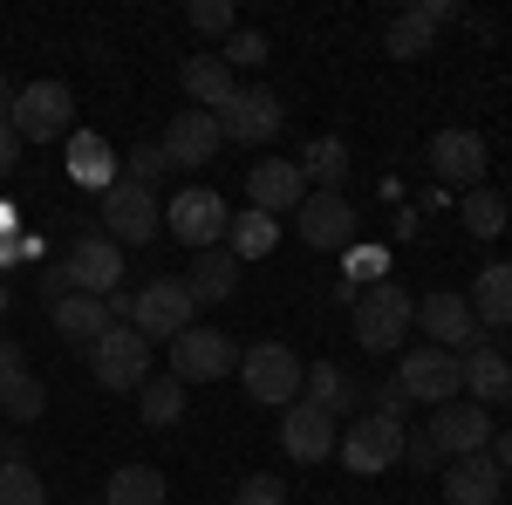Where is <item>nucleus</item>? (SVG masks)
<instances>
[{"label":"nucleus","instance_id":"obj_47","mask_svg":"<svg viewBox=\"0 0 512 505\" xmlns=\"http://www.w3.org/2000/svg\"><path fill=\"white\" fill-rule=\"evenodd\" d=\"M485 458L499 471H512V430H492V444H485Z\"/></svg>","mask_w":512,"mask_h":505},{"label":"nucleus","instance_id":"obj_4","mask_svg":"<svg viewBox=\"0 0 512 505\" xmlns=\"http://www.w3.org/2000/svg\"><path fill=\"white\" fill-rule=\"evenodd\" d=\"M130 328L144 335V342H178L185 328H198V301L185 280H151V287H137V314H130Z\"/></svg>","mask_w":512,"mask_h":505},{"label":"nucleus","instance_id":"obj_48","mask_svg":"<svg viewBox=\"0 0 512 505\" xmlns=\"http://www.w3.org/2000/svg\"><path fill=\"white\" fill-rule=\"evenodd\" d=\"M0 239H21V212H14L7 198H0Z\"/></svg>","mask_w":512,"mask_h":505},{"label":"nucleus","instance_id":"obj_3","mask_svg":"<svg viewBox=\"0 0 512 505\" xmlns=\"http://www.w3.org/2000/svg\"><path fill=\"white\" fill-rule=\"evenodd\" d=\"M14 137L21 144H69L76 137V89L69 82H55V76H41V82H28L21 96H14Z\"/></svg>","mask_w":512,"mask_h":505},{"label":"nucleus","instance_id":"obj_23","mask_svg":"<svg viewBox=\"0 0 512 505\" xmlns=\"http://www.w3.org/2000/svg\"><path fill=\"white\" fill-rule=\"evenodd\" d=\"M301 396H308L315 410H328V417H349V410H362V383H355L342 362H315V369L301 376Z\"/></svg>","mask_w":512,"mask_h":505},{"label":"nucleus","instance_id":"obj_41","mask_svg":"<svg viewBox=\"0 0 512 505\" xmlns=\"http://www.w3.org/2000/svg\"><path fill=\"white\" fill-rule=\"evenodd\" d=\"M123 164H130L123 178H130V185H144V192H151V185L164 178V151H158V144H137V151L123 157Z\"/></svg>","mask_w":512,"mask_h":505},{"label":"nucleus","instance_id":"obj_22","mask_svg":"<svg viewBox=\"0 0 512 505\" xmlns=\"http://www.w3.org/2000/svg\"><path fill=\"white\" fill-rule=\"evenodd\" d=\"M472 321L478 328H512V260H492V267H478L472 280Z\"/></svg>","mask_w":512,"mask_h":505},{"label":"nucleus","instance_id":"obj_26","mask_svg":"<svg viewBox=\"0 0 512 505\" xmlns=\"http://www.w3.org/2000/svg\"><path fill=\"white\" fill-rule=\"evenodd\" d=\"M55 335L62 342H76V349H96L103 342V328H110V308L103 301H89V294H69V301H55Z\"/></svg>","mask_w":512,"mask_h":505},{"label":"nucleus","instance_id":"obj_8","mask_svg":"<svg viewBox=\"0 0 512 505\" xmlns=\"http://www.w3.org/2000/svg\"><path fill=\"white\" fill-rule=\"evenodd\" d=\"M96 233L117 239V246H144V239H158V192H144V185H130V178H117L110 192H103V205H96Z\"/></svg>","mask_w":512,"mask_h":505},{"label":"nucleus","instance_id":"obj_49","mask_svg":"<svg viewBox=\"0 0 512 505\" xmlns=\"http://www.w3.org/2000/svg\"><path fill=\"white\" fill-rule=\"evenodd\" d=\"M14 96H21V89H14V82H7V76H0V123H7V117H14Z\"/></svg>","mask_w":512,"mask_h":505},{"label":"nucleus","instance_id":"obj_11","mask_svg":"<svg viewBox=\"0 0 512 505\" xmlns=\"http://www.w3.org/2000/svg\"><path fill=\"white\" fill-rule=\"evenodd\" d=\"M335 458L349 471H362V478H376V471L403 465V424H390V417H355L349 430H342V444H335Z\"/></svg>","mask_w":512,"mask_h":505},{"label":"nucleus","instance_id":"obj_46","mask_svg":"<svg viewBox=\"0 0 512 505\" xmlns=\"http://www.w3.org/2000/svg\"><path fill=\"white\" fill-rule=\"evenodd\" d=\"M21 164V137H14V123H0V178Z\"/></svg>","mask_w":512,"mask_h":505},{"label":"nucleus","instance_id":"obj_42","mask_svg":"<svg viewBox=\"0 0 512 505\" xmlns=\"http://www.w3.org/2000/svg\"><path fill=\"white\" fill-rule=\"evenodd\" d=\"M35 294L48 301V308H55V301H69V267H62V260H48V267L35 273Z\"/></svg>","mask_w":512,"mask_h":505},{"label":"nucleus","instance_id":"obj_50","mask_svg":"<svg viewBox=\"0 0 512 505\" xmlns=\"http://www.w3.org/2000/svg\"><path fill=\"white\" fill-rule=\"evenodd\" d=\"M7 308H14V287H7V280H0V314H7Z\"/></svg>","mask_w":512,"mask_h":505},{"label":"nucleus","instance_id":"obj_27","mask_svg":"<svg viewBox=\"0 0 512 505\" xmlns=\"http://www.w3.org/2000/svg\"><path fill=\"white\" fill-rule=\"evenodd\" d=\"M185 287H192L198 308H205V301H233L239 294V260L226 253V246H205V253L192 260V280H185Z\"/></svg>","mask_w":512,"mask_h":505},{"label":"nucleus","instance_id":"obj_29","mask_svg":"<svg viewBox=\"0 0 512 505\" xmlns=\"http://www.w3.org/2000/svg\"><path fill=\"white\" fill-rule=\"evenodd\" d=\"M274 246H280V219L253 212V205H246V212H233V226H226V253H233L239 267H246V260H267Z\"/></svg>","mask_w":512,"mask_h":505},{"label":"nucleus","instance_id":"obj_1","mask_svg":"<svg viewBox=\"0 0 512 505\" xmlns=\"http://www.w3.org/2000/svg\"><path fill=\"white\" fill-rule=\"evenodd\" d=\"M349 321H355V342H362L369 355H396V349H403V335L417 328V301H410L396 280H376V287L355 294Z\"/></svg>","mask_w":512,"mask_h":505},{"label":"nucleus","instance_id":"obj_6","mask_svg":"<svg viewBox=\"0 0 512 505\" xmlns=\"http://www.w3.org/2000/svg\"><path fill=\"white\" fill-rule=\"evenodd\" d=\"M164 226H171V239H185L192 253H205V246H226L233 212H226V198L212 192V185H185V192L164 205Z\"/></svg>","mask_w":512,"mask_h":505},{"label":"nucleus","instance_id":"obj_37","mask_svg":"<svg viewBox=\"0 0 512 505\" xmlns=\"http://www.w3.org/2000/svg\"><path fill=\"white\" fill-rule=\"evenodd\" d=\"M362 410H369V417H390V424H403V417H410V396H403V383H376V389H362Z\"/></svg>","mask_w":512,"mask_h":505},{"label":"nucleus","instance_id":"obj_18","mask_svg":"<svg viewBox=\"0 0 512 505\" xmlns=\"http://www.w3.org/2000/svg\"><path fill=\"white\" fill-rule=\"evenodd\" d=\"M417 328L431 335V349H451V355H465V349H472V342H478L472 301H465V294H444V287L417 301Z\"/></svg>","mask_w":512,"mask_h":505},{"label":"nucleus","instance_id":"obj_2","mask_svg":"<svg viewBox=\"0 0 512 505\" xmlns=\"http://www.w3.org/2000/svg\"><path fill=\"white\" fill-rule=\"evenodd\" d=\"M301 376H308V362L287 349V342H253V349H239V389H246L260 410L301 403Z\"/></svg>","mask_w":512,"mask_h":505},{"label":"nucleus","instance_id":"obj_31","mask_svg":"<svg viewBox=\"0 0 512 505\" xmlns=\"http://www.w3.org/2000/svg\"><path fill=\"white\" fill-rule=\"evenodd\" d=\"M103 492H110L103 505H164V492H171V485H164L158 465H117Z\"/></svg>","mask_w":512,"mask_h":505},{"label":"nucleus","instance_id":"obj_36","mask_svg":"<svg viewBox=\"0 0 512 505\" xmlns=\"http://www.w3.org/2000/svg\"><path fill=\"white\" fill-rule=\"evenodd\" d=\"M219 62H226V69H260V62H267V35H260V28H233V35L219 41Z\"/></svg>","mask_w":512,"mask_h":505},{"label":"nucleus","instance_id":"obj_17","mask_svg":"<svg viewBox=\"0 0 512 505\" xmlns=\"http://www.w3.org/2000/svg\"><path fill=\"white\" fill-rule=\"evenodd\" d=\"M424 437L437 444V458H472V451L492 444V410H478V403H444V410H431Z\"/></svg>","mask_w":512,"mask_h":505},{"label":"nucleus","instance_id":"obj_43","mask_svg":"<svg viewBox=\"0 0 512 505\" xmlns=\"http://www.w3.org/2000/svg\"><path fill=\"white\" fill-rule=\"evenodd\" d=\"M403 465H417V471H437V444L424 437V430H403Z\"/></svg>","mask_w":512,"mask_h":505},{"label":"nucleus","instance_id":"obj_19","mask_svg":"<svg viewBox=\"0 0 512 505\" xmlns=\"http://www.w3.org/2000/svg\"><path fill=\"white\" fill-rule=\"evenodd\" d=\"M246 198H253V212H301V198H308V178H301V164H287V157H267V164H253L246 171Z\"/></svg>","mask_w":512,"mask_h":505},{"label":"nucleus","instance_id":"obj_28","mask_svg":"<svg viewBox=\"0 0 512 505\" xmlns=\"http://www.w3.org/2000/svg\"><path fill=\"white\" fill-rule=\"evenodd\" d=\"M431 41H437V28H431L424 7H403V14L383 21V55H390V62H417V55H431Z\"/></svg>","mask_w":512,"mask_h":505},{"label":"nucleus","instance_id":"obj_35","mask_svg":"<svg viewBox=\"0 0 512 505\" xmlns=\"http://www.w3.org/2000/svg\"><path fill=\"white\" fill-rule=\"evenodd\" d=\"M41 403H48V396H41V383H35V376H28V369L0 383V410H7L14 424H35V417H41Z\"/></svg>","mask_w":512,"mask_h":505},{"label":"nucleus","instance_id":"obj_39","mask_svg":"<svg viewBox=\"0 0 512 505\" xmlns=\"http://www.w3.org/2000/svg\"><path fill=\"white\" fill-rule=\"evenodd\" d=\"M233 505H287V485H280L274 471H253V478H239Z\"/></svg>","mask_w":512,"mask_h":505},{"label":"nucleus","instance_id":"obj_14","mask_svg":"<svg viewBox=\"0 0 512 505\" xmlns=\"http://www.w3.org/2000/svg\"><path fill=\"white\" fill-rule=\"evenodd\" d=\"M396 383H403V396H410V403H431V410H444V403L465 389V383H458V355H451V349H431V342H424V349H410L403 362H396Z\"/></svg>","mask_w":512,"mask_h":505},{"label":"nucleus","instance_id":"obj_5","mask_svg":"<svg viewBox=\"0 0 512 505\" xmlns=\"http://www.w3.org/2000/svg\"><path fill=\"white\" fill-rule=\"evenodd\" d=\"M171 349V376L178 383H219V376H239V342L226 328H185Z\"/></svg>","mask_w":512,"mask_h":505},{"label":"nucleus","instance_id":"obj_7","mask_svg":"<svg viewBox=\"0 0 512 505\" xmlns=\"http://www.w3.org/2000/svg\"><path fill=\"white\" fill-rule=\"evenodd\" d=\"M89 369H96V383L110 389H144L151 383V342L130 328V321H117V328H103V342L89 349Z\"/></svg>","mask_w":512,"mask_h":505},{"label":"nucleus","instance_id":"obj_10","mask_svg":"<svg viewBox=\"0 0 512 505\" xmlns=\"http://www.w3.org/2000/svg\"><path fill=\"white\" fill-rule=\"evenodd\" d=\"M280 123H287L280 96L253 82V89H233V103L219 110V137H226V144H246V151H260V144H274V137H280Z\"/></svg>","mask_w":512,"mask_h":505},{"label":"nucleus","instance_id":"obj_20","mask_svg":"<svg viewBox=\"0 0 512 505\" xmlns=\"http://www.w3.org/2000/svg\"><path fill=\"white\" fill-rule=\"evenodd\" d=\"M499 499H506V471L492 465L485 451L451 458V471H444V505H499Z\"/></svg>","mask_w":512,"mask_h":505},{"label":"nucleus","instance_id":"obj_34","mask_svg":"<svg viewBox=\"0 0 512 505\" xmlns=\"http://www.w3.org/2000/svg\"><path fill=\"white\" fill-rule=\"evenodd\" d=\"M0 505H48L28 458H0Z\"/></svg>","mask_w":512,"mask_h":505},{"label":"nucleus","instance_id":"obj_44","mask_svg":"<svg viewBox=\"0 0 512 505\" xmlns=\"http://www.w3.org/2000/svg\"><path fill=\"white\" fill-rule=\"evenodd\" d=\"M21 369H28L21 342H14V335H0V383H7V376H21Z\"/></svg>","mask_w":512,"mask_h":505},{"label":"nucleus","instance_id":"obj_30","mask_svg":"<svg viewBox=\"0 0 512 505\" xmlns=\"http://www.w3.org/2000/svg\"><path fill=\"white\" fill-rule=\"evenodd\" d=\"M301 178H308V192H342V178H349V144H342V137H308Z\"/></svg>","mask_w":512,"mask_h":505},{"label":"nucleus","instance_id":"obj_40","mask_svg":"<svg viewBox=\"0 0 512 505\" xmlns=\"http://www.w3.org/2000/svg\"><path fill=\"white\" fill-rule=\"evenodd\" d=\"M342 260H349V273H342V280H355V287H376V280L390 273V260H383L376 246H349Z\"/></svg>","mask_w":512,"mask_h":505},{"label":"nucleus","instance_id":"obj_15","mask_svg":"<svg viewBox=\"0 0 512 505\" xmlns=\"http://www.w3.org/2000/svg\"><path fill=\"white\" fill-rule=\"evenodd\" d=\"M335 444H342V430H335V417H328V410H315L308 396L280 410V451H287L294 465H321V458H328Z\"/></svg>","mask_w":512,"mask_h":505},{"label":"nucleus","instance_id":"obj_16","mask_svg":"<svg viewBox=\"0 0 512 505\" xmlns=\"http://www.w3.org/2000/svg\"><path fill=\"white\" fill-rule=\"evenodd\" d=\"M219 144H226V137H219V117H212V110H178V117L164 123V171H171V164H178V171H198V164H212V157H219Z\"/></svg>","mask_w":512,"mask_h":505},{"label":"nucleus","instance_id":"obj_45","mask_svg":"<svg viewBox=\"0 0 512 505\" xmlns=\"http://www.w3.org/2000/svg\"><path fill=\"white\" fill-rule=\"evenodd\" d=\"M103 308H110V328H117V321H130V314H137V287H117Z\"/></svg>","mask_w":512,"mask_h":505},{"label":"nucleus","instance_id":"obj_32","mask_svg":"<svg viewBox=\"0 0 512 505\" xmlns=\"http://www.w3.org/2000/svg\"><path fill=\"white\" fill-rule=\"evenodd\" d=\"M458 219H465V233H472V239H499V233H506V198L492 192V185H478V192H465Z\"/></svg>","mask_w":512,"mask_h":505},{"label":"nucleus","instance_id":"obj_13","mask_svg":"<svg viewBox=\"0 0 512 505\" xmlns=\"http://www.w3.org/2000/svg\"><path fill=\"white\" fill-rule=\"evenodd\" d=\"M431 185L444 192H478L485 185V137L478 130H437L431 137Z\"/></svg>","mask_w":512,"mask_h":505},{"label":"nucleus","instance_id":"obj_9","mask_svg":"<svg viewBox=\"0 0 512 505\" xmlns=\"http://www.w3.org/2000/svg\"><path fill=\"white\" fill-rule=\"evenodd\" d=\"M62 267H69V294L110 301V294L123 287V246L89 226V233H76V246H69V260H62Z\"/></svg>","mask_w":512,"mask_h":505},{"label":"nucleus","instance_id":"obj_25","mask_svg":"<svg viewBox=\"0 0 512 505\" xmlns=\"http://www.w3.org/2000/svg\"><path fill=\"white\" fill-rule=\"evenodd\" d=\"M117 164H123V157L110 151L96 130H76V137H69V178H76V185H89V192H110V185H117Z\"/></svg>","mask_w":512,"mask_h":505},{"label":"nucleus","instance_id":"obj_51","mask_svg":"<svg viewBox=\"0 0 512 505\" xmlns=\"http://www.w3.org/2000/svg\"><path fill=\"white\" fill-rule=\"evenodd\" d=\"M506 226H512V198H506Z\"/></svg>","mask_w":512,"mask_h":505},{"label":"nucleus","instance_id":"obj_24","mask_svg":"<svg viewBox=\"0 0 512 505\" xmlns=\"http://www.w3.org/2000/svg\"><path fill=\"white\" fill-rule=\"evenodd\" d=\"M178 82H185V96H192L198 110H212V117H219V110L233 103V89H239V82H233V69H226L219 55H185Z\"/></svg>","mask_w":512,"mask_h":505},{"label":"nucleus","instance_id":"obj_38","mask_svg":"<svg viewBox=\"0 0 512 505\" xmlns=\"http://www.w3.org/2000/svg\"><path fill=\"white\" fill-rule=\"evenodd\" d=\"M233 21H239L233 0H192V28H198V35H219V41H226V35H233Z\"/></svg>","mask_w":512,"mask_h":505},{"label":"nucleus","instance_id":"obj_21","mask_svg":"<svg viewBox=\"0 0 512 505\" xmlns=\"http://www.w3.org/2000/svg\"><path fill=\"white\" fill-rule=\"evenodd\" d=\"M458 383L472 389V403L485 410V403H506L512 396V362L492 342H472V349L458 355Z\"/></svg>","mask_w":512,"mask_h":505},{"label":"nucleus","instance_id":"obj_33","mask_svg":"<svg viewBox=\"0 0 512 505\" xmlns=\"http://www.w3.org/2000/svg\"><path fill=\"white\" fill-rule=\"evenodd\" d=\"M137 410H144V424H151V430H171L178 417H185V383H178V376L144 383V389H137Z\"/></svg>","mask_w":512,"mask_h":505},{"label":"nucleus","instance_id":"obj_12","mask_svg":"<svg viewBox=\"0 0 512 505\" xmlns=\"http://www.w3.org/2000/svg\"><path fill=\"white\" fill-rule=\"evenodd\" d=\"M294 233L308 239L315 253H349L355 233H362V219H355V205L342 192H308L301 212H294Z\"/></svg>","mask_w":512,"mask_h":505}]
</instances>
